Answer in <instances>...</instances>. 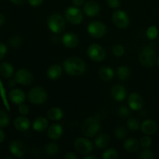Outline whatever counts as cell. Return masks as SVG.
Instances as JSON below:
<instances>
[{
	"label": "cell",
	"mask_w": 159,
	"mask_h": 159,
	"mask_svg": "<svg viewBox=\"0 0 159 159\" xmlns=\"http://www.w3.org/2000/svg\"><path fill=\"white\" fill-rule=\"evenodd\" d=\"M63 68L65 72L69 75L79 76L85 72L86 65L80 57H71L64 61Z\"/></svg>",
	"instance_id": "cell-1"
},
{
	"label": "cell",
	"mask_w": 159,
	"mask_h": 159,
	"mask_svg": "<svg viewBox=\"0 0 159 159\" xmlns=\"http://www.w3.org/2000/svg\"><path fill=\"white\" fill-rule=\"evenodd\" d=\"M100 120L98 115L93 117H89L82 124V133L88 138H93L97 134L100 130Z\"/></svg>",
	"instance_id": "cell-2"
},
{
	"label": "cell",
	"mask_w": 159,
	"mask_h": 159,
	"mask_svg": "<svg viewBox=\"0 0 159 159\" xmlns=\"http://www.w3.org/2000/svg\"><path fill=\"white\" fill-rule=\"evenodd\" d=\"M139 61L144 67H152L157 61L156 51L152 46L144 47L139 55Z\"/></svg>",
	"instance_id": "cell-3"
},
{
	"label": "cell",
	"mask_w": 159,
	"mask_h": 159,
	"mask_svg": "<svg viewBox=\"0 0 159 159\" xmlns=\"http://www.w3.org/2000/svg\"><path fill=\"white\" fill-rule=\"evenodd\" d=\"M48 28L54 34H61L65 29V20L61 15L54 13L50 16L47 22Z\"/></svg>",
	"instance_id": "cell-4"
},
{
	"label": "cell",
	"mask_w": 159,
	"mask_h": 159,
	"mask_svg": "<svg viewBox=\"0 0 159 159\" xmlns=\"http://www.w3.org/2000/svg\"><path fill=\"white\" fill-rule=\"evenodd\" d=\"M28 100L34 105H40L46 102L48 99V93L43 88L36 86L31 89L27 94Z\"/></svg>",
	"instance_id": "cell-5"
},
{
	"label": "cell",
	"mask_w": 159,
	"mask_h": 159,
	"mask_svg": "<svg viewBox=\"0 0 159 159\" xmlns=\"http://www.w3.org/2000/svg\"><path fill=\"white\" fill-rule=\"evenodd\" d=\"M87 31L93 38L99 39L107 34V26L101 21H93L88 25Z\"/></svg>",
	"instance_id": "cell-6"
},
{
	"label": "cell",
	"mask_w": 159,
	"mask_h": 159,
	"mask_svg": "<svg viewBox=\"0 0 159 159\" xmlns=\"http://www.w3.org/2000/svg\"><path fill=\"white\" fill-rule=\"evenodd\" d=\"M89 57L96 62H100L106 57V51L102 46L97 43H92L87 49Z\"/></svg>",
	"instance_id": "cell-7"
},
{
	"label": "cell",
	"mask_w": 159,
	"mask_h": 159,
	"mask_svg": "<svg viewBox=\"0 0 159 159\" xmlns=\"http://www.w3.org/2000/svg\"><path fill=\"white\" fill-rule=\"evenodd\" d=\"M65 18L71 24L79 25L83 20V13L77 6H71L65 10Z\"/></svg>",
	"instance_id": "cell-8"
},
{
	"label": "cell",
	"mask_w": 159,
	"mask_h": 159,
	"mask_svg": "<svg viewBox=\"0 0 159 159\" xmlns=\"http://www.w3.org/2000/svg\"><path fill=\"white\" fill-rule=\"evenodd\" d=\"M14 79L16 83L22 85H29L34 81V75L30 70L21 68L15 73Z\"/></svg>",
	"instance_id": "cell-9"
},
{
	"label": "cell",
	"mask_w": 159,
	"mask_h": 159,
	"mask_svg": "<svg viewBox=\"0 0 159 159\" xmlns=\"http://www.w3.org/2000/svg\"><path fill=\"white\" fill-rule=\"evenodd\" d=\"M75 148L79 154L89 155L93 151V145L91 141L85 138H79L75 141Z\"/></svg>",
	"instance_id": "cell-10"
},
{
	"label": "cell",
	"mask_w": 159,
	"mask_h": 159,
	"mask_svg": "<svg viewBox=\"0 0 159 159\" xmlns=\"http://www.w3.org/2000/svg\"><path fill=\"white\" fill-rule=\"evenodd\" d=\"M113 22L116 27L120 29H124L129 26L130 23V19L127 12L123 10H116L113 12Z\"/></svg>",
	"instance_id": "cell-11"
},
{
	"label": "cell",
	"mask_w": 159,
	"mask_h": 159,
	"mask_svg": "<svg viewBox=\"0 0 159 159\" xmlns=\"http://www.w3.org/2000/svg\"><path fill=\"white\" fill-rule=\"evenodd\" d=\"M9 151L14 157L22 158L26 152L24 144L19 140H14L9 144Z\"/></svg>",
	"instance_id": "cell-12"
},
{
	"label": "cell",
	"mask_w": 159,
	"mask_h": 159,
	"mask_svg": "<svg viewBox=\"0 0 159 159\" xmlns=\"http://www.w3.org/2000/svg\"><path fill=\"white\" fill-rule=\"evenodd\" d=\"M127 102L130 108L134 111L141 110L143 107V99L138 93H130L127 99Z\"/></svg>",
	"instance_id": "cell-13"
},
{
	"label": "cell",
	"mask_w": 159,
	"mask_h": 159,
	"mask_svg": "<svg viewBox=\"0 0 159 159\" xmlns=\"http://www.w3.org/2000/svg\"><path fill=\"white\" fill-rule=\"evenodd\" d=\"M61 41L64 46L66 48L72 49L76 48L79 43V40L78 36L75 34L71 32H67L62 36Z\"/></svg>",
	"instance_id": "cell-14"
},
{
	"label": "cell",
	"mask_w": 159,
	"mask_h": 159,
	"mask_svg": "<svg viewBox=\"0 0 159 159\" xmlns=\"http://www.w3.org/2000/svg\"><path fill=\"white\" fill-rule=\"evenodd\" d=\"M110 95L115 101L121 102L127 97V89L121 85H115L110 89Z\"/></svg>",
	"instance_id": "cell-15"
},
{
	"label": "cell",
	"mask_w": 159,
	"mask_h": 159,
	"mask_svg": "<svg viewBox=\"0 0 159 159\" xmlns=\"http://www.w3.org/2000/svg\"><path fill=\"white\" fill-rule=\"evenodd\" d=\"M9 99L12 103L16 105H20L26 100V95L24 92L20 89H14L9 92Z\"/></svg>",
	"instance_id": "cell-16"
},
{
	"label": "cell",
	"mask_w": 159,
	"mask_h": 159,
	"mask_svg": "<svg viewBox=\"0 0 159 159\" xmlns=\"http://www.w3.org/2000/svg\"><path fill=\"white\" fill-rule=\"evenodd\" d=\"M83 11L89 17L96 16L100 12V6L96 2L89 1L84 4Z\"/></svg>",
	"instance_id": "cell-17"
},
{
	"label": "cell",
	"mask_w": 159,
	"mask_h": 159,
	"mask_svg": "<svg viewBox=\"0 0 159 159\" xmlns=\"http://www.w3.org/2000/svg\"><path fill=\"white\" fill-rule=\"evenodd\" d=\"M141 130L144 134L152 135L158 130V125L153 120H145L141 124Z\"/></svg>",
	"instance_id": "cell-18"
},
{
	"label": "cell",
	"mask_w": 159,
	"mask_h": 159,
	"mask_svg": "<svg viewBox=\"0 0 159 159\" xmlns=\"http://www.w3.org/2000/svg\"><path fill=\"white\" fill-rule=\"evenodd\" d=\"M13 125L17 130L26 131L30 127V121L25 116H20L14 120Z\"/></svg>",
	"instance_id": "cell-19"
},
{
	"label": "cell",
	"mask_w": 159,
	"mask_h": 159,
	"mask_svg": "<svg viewBox=\"0 0 159 159\" xmlns=\"http://www.w3.org/2000/svg\"><path fill=\"white\" fill-rule=\"evenodd\" d=\"M63 128L61 124H52L48 129V137L51 140H57L62 136Z\"/></svg>",
	"instance_id": "cell-20"
},
{
	"label": "cell",
	"mask_w": 159,
	"mask_h": 159,
	"mask_svg": "<svg viewBox=\"0 0 159 159\" xmlns=\"http://www.w3.org/2000/svg\"><path fill=\"white\" fill-rule=\"evenodd\" d=\"M62 68L58 64H54L50 66L47 71V76L51 80H57L61 76Z\"/></svg>",
	"instance_id": "cell-21"
},
{
	"label": "cell",
	"mask_w": 159,
	"mask_h": 159,
	"mask_svg": "<svg viewBox=\"0 0 159 159\" xmlns=\"http://www.w3.org/2000/svg\"><path fill=\"white\" fill-rule=\"evenodd\" d=\"M98 75L102 81L109 82V81H111L114 77V71L110 67L104 66L99 68L98 71Z\"/></svg>",
	"instance_id": "cell-22"
},
{
	"label": "cell",
	"mask_w": 159,
	"mask_h": 159,
	"mask_svg": "<svg viewBox=\"0 0 159 159\" xmlns=\"http://www.w3.org/2000/svg\"><path fill=\"white\" fill-rule=\"evenodd\" d=\"M0 75L5 79H10L14 75V67L9 62L0 64Z\"/></svg>",
	"instance_id": "cell-23"
},
{
	"label": "cell",
	"mask_w": 159,
	"mask_h": 159,
	"mask_svg": "<svg viewBox=\"0 0 159 159\" xmlns=\"http://www.w3.org/2000/svg\"><path fill=\"white\" fill-rule=\"evenodd\" d=\"M33 128L37 132L44 131L48 128V120L43 116L37 117L33 122Z\"/></svg>",
	"instance_id": "cell-24"
},
{
	"label": "cell",
	"mask_w": 159,
	"mask_h": 159,
	"mask_svg": "<svg viewBox=\"0 0 159 159\" xmlns=\"http://www.w3.org/2000/svg\"><path fill=\"white\" fill-rule=\"evenodd\" d=\"M110 137L107 134H101L96 137L95 140V144L98 148L104 149L110 144Z\"/></svg>",
	"instance_id": "cell-25"
},
{
	"label": "cell",
	"mask_w": 159,
	"mask_h": 159,
	"mask_svg": "<svg viewBox=\"0 0 159 159\" xmlns=\"http://www.w3.org/2000/svg\"><path fill=\"white\" fill-rule=\"evenodd\" d=\"M124 148L129 153H134L139 148V142L135 138H128L124 142Z\"/></svg>",
	"instance_id": "cell-26"
},
{
	"label": "cell",
	"mask_w": 159,
	"mask_h": 159,
	"mask_svg": "<svg viewBox=\"0 0 159 159\" xmlns=\"http://www.w3.org/2000/svg\"><path fill=\"white\" fill-rule=\"evenodd\" d=\"M47 116L51 120H60L64 116L62 110L59 107H52L47 113Z\"/></svg>",
	"instance_id": "cell-27"
},
{
	"label": "cell",
	"mask_w": 159,
	"mask_h": 159,
	"mask_svg": "<svg viewBox=\"0 0 159 159\" xmlns=\"http://www.w3.org/2000/svg\"><path fill=\"white\" fill-rule=\"evenodd\" d=\"M130 69L129 68H127V66H124V65H121L116 70V75L117 78L120 80H126L127 79H128L129 75H130Z\"/></svg>",
	"instance_id": "cell-28"
},
{
	"label": "cell",
	"mask_w": 159,
	"mask_h": 159,
	"mask_svg": "<svg viewBox=\"0 0 159 159\" xmlns=\"http://www.w3.org/2000/svg\"><path fill=\"white\" fill-rule=\"evenodd\" d=\"M9 123H10V119L7 112L3 110H0V128L6 127Z\"/></svg>",
	"instance_id": "cell-29"
},
{
	"label": "cell",
	"mask_w": 159,
	"mask_h": 159,
	"mask_svg": "<svg viewBox=\"0 0 159 159\" xmlns=\"http://www.w3.org/2000/svg\"><path fill=\"white\" fill-rule=\"evenodd\" d=\"M103 159H116L118 158V152L114 148H108L102 153Z\"/></svg>",
	"instance_id": "cell-30"
},
{
	"label": "cell",
	"mask_w": 159,
	"mask_h": 159,
	"mask_svg": "<svg viewBox=\"0 0 159 159\" xmlns=\"http://www.w3.org/2000/svg\"><path fill=\"white\" fill-rule=\"evenodd\" d=\"M158 35V28L155 26H151L148 28L146 31V36L149 40H155Z\"/></svg>",
	"instance_id": "cell-31"
},
{
	"label": "cell",
	"mask_w": 159,
	"mask_h": 159,
	"mask_svg": "<svg viewBox=\"0 0 159 159\" xmlns=\"http://www.w3.org/2000/svg\"><path fill=\"white\" fill-rule=\"evenodd\" d=\"M127 128H129L132 131H136V130H138L141 127L140 122L138 120L134 119V118H130V119H129L127 122Z\"/></svg>",
	"instance_id": "cell-32"
},
{
	"label": "cell",
	"mask_w": 159,
	"mask_h": 159,
	"mask_svg": "<svg viewBox=\"0 0 159 159\" xmlns=\"http://www.w3.org/2000/svg\"><path fill=\"white\" fill-rule=\"evenodd\" d=\"M45 151H46V153L48 155L52 156V155H56L57 153V152H58V146L55 143L51 142L47 144Z\"/></svg>",
	"instance_id": "cell-33"
},
{
	"label": "cell",
	"mask_w": 159,
	"mask_h": 159,
	"mask_svg": "<svg viewBox=\"0 0 159 159\" xmlns=\"http://www.w3.org/2000/svg\"><path fill=\"white\" fill-rule=\"evenodd\" d=\"M139 158L141 159H154L155 158V156L150 149L144 148V150L140 153Z\"/></svg>",
	"instance_id": "cell-34"
},
{
	"label": "cell",
	"mask_w": 159,
	"mask_h": 159,
	"mask_svg": "<svg viewBox=\"0 0 159 159\" xmlns=\"http://www.w3.org/2000/svg\"><path fill=\"white\" fill-rule=\"evenodd\" d=\"M114 135L118 139H124V138H125L127 137V131L124 127H120L115 130Z\"/></svg>",
	"instance_id": "cell-35"
},
{
	"label": "cell",
	"mask_w": 159,
	"mask_h": 159,
	"mask_svg": "<svg viewBox=\"0 0 159 159\" xmlns=\"http://www.w3.org/2000/svg\"><path fill=\"white\" fill-rule=\"evenodd\" d=\"M112 52H113V55L116 56V57H121L124 54L125 50H124V46L120 44H116L113 48Z\"/></svg>",
	"instance_id": "cell-36"
},
{
	"label": "cell",
	"mask_w": 159,
	"mask_h": 159,
	"mask_svg": "<svg viewBox=\"0 0 159 159\" xmlns=\"http://www.w3.org/2000/svg\"><path fill=\"white\" fill-rule=\"evenodd\" d=\"M152 144V140L149 137V135H146L141 138V145L143 148H149Z\"/></svg>",
	"instance_id": "cell-37"
},
{
	"label": "cell",
	"mask_w": 159,
	"mask_h": 159,
	"mask_svg": "<svg viewBox=\"0 0 159 159\" xmlns=\"http://www.w3.org/2000/svg\"><path fill=\"white\" fill-rule=\"evenodd\" d=\"M19 113L22 116H26L30 113V108L26 104L22 103L19 105Z\"/></svg>",
	"instance_id": "cell-38"
},
{
	"label": "cell",
	"mask_w": 159,
	"mask_h": 159,
	"mask_svg": "<svg viewBox=\"0 0 159 159\" xmlns=\"http://www.w3.org/2000/svg\"><path fill=\"white\" fill-rule=\"evenodd\" d=\"M118 114L120 117H127L130 114V110L126 107H120L118 110Z\"/></svg>",
	"instance_id": "cell-39"
},
{
	"label": "cell",
	"mask_w": 159,
	"mask_h": 159,
	"mask_svg": "<svg viewBox=\"0 0 159 159\" xmlns=\"http://www.w3.org/2000/svg\"><path fill=\"white\" fill-rule=\"evenodd\" d=\"M107 4L111 9H117L120 6V0H107Z\"/></svg>",
	"instance_id": "cell-40"
},
{
	"label": "cell",
	"mask_w": 159,
	"mask_h": 159,
	"mask_svg": "<svg viewBox=\"0 0 159 159\" xmlns=\"http://www.w3.org/2000/svg\"><path fill=\"white\" fill-rule=\"evenodd\" d=\"M9 43L13 48H17L21 43V39L19 37H13L9 40Z\"/></svg>",
	"instance_id": "cell-41"
},
{
	"label": "cell",
	"mask_w": 159,
	"mask_h": 159,
	"mask_svg": "<svg viewBox=\"0 0 159 159\" xmlns=\"http://www.w3.org/2000/svg\"><path fill=\"white\" fill-rule=\"evenodd\" d=\"M7 51L8 48L6 45L0 42V61L6 56V54H7Z\"/></svg>",
	"instance_id": "cell-42"
},
{
	"label": "cell",
	"mask_w": 159,
	"mask_h": 159,
	"mask_svg": "<svg viewBox=\"0 0 159 159\" xmlns=\"http://www.w3.org/2000/svg\"><path fill=\"white\" fill-rule=\"evenodd\" d=\"M28 2L31 6L37 7V6H40L43 2V0H28Z\"/></svg>",
	"instance_id": "cell-43"
},
{
	"label": "cell",
	"mask_w": 159,
	"mask_h": 159,
	"mask_svg": "<svg viewBox=\"0 0 159 159\" xmlns=\"http://www.w3.org/2000/svg\"><path fill=\"white\" fill-rule=\"evenodd\" d=\"M65 159H77L78 156L73 152H68L65 155Z\"/></svg>",
	"instance_id": "cell-44"
},
{
	"label": "cell",
	"mask_w": 159,
	"mask_h": 159,
	"mask_svg": "<svg viewBox=\"0 0 159 159\" xmlns=\"http://www.w3.org/2000/svg\"><path fill=\"white\" fill-rule=\"evenodd\" d=\"M84 2L85 0H72V3L74 4V6H77V7H79L82 4H84Z\"/></svg>",
	"instance_id": "cell-45"
},
{
	"label": "cell",
	"mask_w": 159,
	"mask_h": 159,
	"mask_svg": "<svg viewBox=\"0 0 159 159\" xmlns=\"http://www.w3.org/2000/svg\"><path fill=\"white\" fill-rule=\"evenodd\" d=\"M16 83V82L15 79H9L7 82V85L9 87H13Z\"/></svg>",
	"instance_id": "cell-46"
},
{
	"label": "cell",
	"mask_w": 159,
	"mask_h": 159,
	"mask_svg": "<svg viewBox=\"0 0 159 159\" xmlns=\"http://www.w3.org/2000/svg\"><path fill=\"white\" fill-rule=\"evenodd\" d=\"M5 139V132L2 129H0V144L4 141Z\"/></svg>",
	"instance_id": "cell-47"
},
{
	"label": "cell",
	"mask_w": 159,
	"mask_h": 159,
	"mask_svg": "<svg viewBox=\"0 0 159 159\" xmlns=\"http://www.w3.org/2000/svg\"><path fill=\"white\" fill-rule=\"evenodd\" d=\"M11 2L15 5H22L25 2V0H10Z\"/></svg>",
	"instance_id": "cell-48"
},
{
	"label": "cell",
	"mask_w": 159,
	"mask_h": 159,
	"mask_svg": "<svg viewBox=\"0 0 159 159\" xmlns=\"http://www.w3.org/2000/svg\"><path fill=\"white\" fill-rule=\"evenodd\" d=\"M5 20H6V19H5L4 15L2 13H0V26H2V25L4 24Z\"/></svg>",
	"instance_id": "cell-49"
},
{
	"label": "cell",
	"mask_w": 159,
	"mask_h": 159,
	"mask_svg": "<svg viewBox=\"0 0 159 159\" xmlns=\"http://www.w3.org/2000/svg\"><path fill=\"white\" fill-rule=\"evenodd\" d=\"M84 159H97V157L95 155H85Z\"/></svg>",
	"instance_id": "cell-50"
},
{
	"label": "cell",
	"mask_w": 159,
	"mask_h": 159,
	"mask_svg": "<svg viewBox=\"0 0 159 159\" xmlns=\"http://www.w3.org/2000/svg\"><path fill=\"white\" fill-rule=\"evenodd\" d=\"M157 63H158V67H159V57H158V59H157Z\"/></svg>",
	"instance_id": "cell-51"
}]
</instances>
